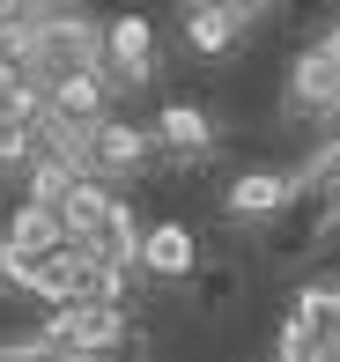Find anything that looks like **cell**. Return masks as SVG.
I'll use <instances>...</instances> for the list:
<instances>
[{
  "instance_id": "1",
  "label": "cell",
  "mask_w": 340,
  "mask_h": 362,
  "mask_svg": "<svg viewBox=\"0 0 340 362\" xmlns=\"http://www.w3.org/2000/svg\"><path fill=\"white\" fill-rule=\"evenodd\" d=\"M67 252H74L67 215H59L52 200H23V207L8 215V229H0V281L37 296V288H45V274H52Z\"/></svg>"
},
{
  "instance_id": "2",
  "label": "cell",
  "mask_w": 340,
  "mask_h": 362,
  "mask_svg": "<svg viewBox=\"0 0 340 362\" xmlns=\"http://www.w3.org/2000/svg\"><path fill=\"white\" fill-rule=\"evenodd\" d=\"M104 89H141V81L156 74V30L148 15H111L104 23Z\"/></svg>"
},
{
  "instance_id": "3",
  "label": "cell",
  "mask_w": 340,
  "mask_h": 362,
  "mask_svg": "<svg viewBox=\"0 0 340 362\" xmlns=\"http://www.w3.org/2000/svg\"><path fill=\"white\" fill-rule=\"evenodd\" d=\"M288 104H296L303 119H340V52L326 37L296 52V67H288Z\"/></svg>"
},
{
  "instance_id": "4",
  "label": "cell",
  "mask_w": 340,
  "mask_h": 362,
  "mask_svg": "<svg viewBox=\"0 0 340 362\" xmlns=\"http://www.w3.org/2000/svg\"><path fill=\"white\" fill-rule=\"evenodd\" d=\"M141 163H156V134L148 126H119V119H96L89 126V177H126L141 170Z\"/></svg>"
},
{
  "instance_id": "5",
  "label": "cell",
  "mask_w": 340,
  "mask_h": 362,
  "mask_svg": "<svg viewBox=\"0 0 340 362\" xmlns=\"http://www.w3.org/2000/svg\"><path fill=\"white\" fill-rule=\"evenodd\" d=\"M134 267H141V274H156V281H185V274L200 267V237H192L185 222H156V229H141Z\"/></svg>"
},
{
  "instance_id": "6",
  "label": "cell",
  "mask_w": 340,
  "mask_h": 362,
  "mask_svg": "<svg viewBox=\"0 0 340 362\" xmlns=\"http://www.w3.org/2000/svg\"><path fill=\"white\" fill-rule=\"evenodd\" d=\"M288 207H296V170H237L230 177V215L266 222V215H288Z\"/></svg>"
},
{
  "instance_id": "7",
  "label": "cell",
  "mask_w": 340,
  "mask_h": 362,
  "mask_svg": "<svg viewBox=\"0 0 340 362\" xmlns=\"http://www.w3.org/2000/svg\"><path fill=\"white\" fill-rule=\"evenodd\" d=\"M148 134H156V156H207L215 148V126H207L200 104H163Z\"/></svg>"
},
{
  "instance_id": "8",
  "label": "cell",
  "mask_w": 340,
  "mask_h": 362,
  "mask_svg": "<svg viewBox=\"0 0 340 362\" xmlns=\"http://www.w3.org/2000/svg\"><path fill=\"white\" fill-rule=\"evenodd\" d=\"M296 200H311L326 222H340V141H318L296 170Z\"/></svg>"
},
{
  "instance_id": "9",
  "label": "cell",
  "mask_w": 340,
  "mask_h": 362,
  "mask_svg": "<svg viewBox=\"0 0 340 362\" xmlns=\"http://www.w3.org/2000/svg\"><path fill=\"white\" fill-rule=\"evenodd\" d=\"M185 37H192V52H230L245 30H237V15L222 0H200V8H185Z\"/></svg>"
},
{
  "instance_id": "10",
  "label": "cell",
  "mask_w": 340,
  "mask_h": 362,
  "mask_svg": "<svg viewBox=\"0 0 340 362\" xmlns=\"http://www.w3.org/2000/svg\"><path fill=\"white\" fill-rule=\"evenodd\" d=\"M30 8H52V0H30Z\"/></svg>"
},
{
  "instance_id": "11",
  "label": "cell",
  "mask_w": 340,
  "mask_h": 362,
  "mask_svg": "<svg viewBox=\"0 0 340 362\" xmlns=\"http://www.w3.org/2000/svg\"><path fill=\"white\" fill-rule=\"evenodd\" d=\"M0 170H8V163H0Z\"/></svg>"
}]
</instances>
